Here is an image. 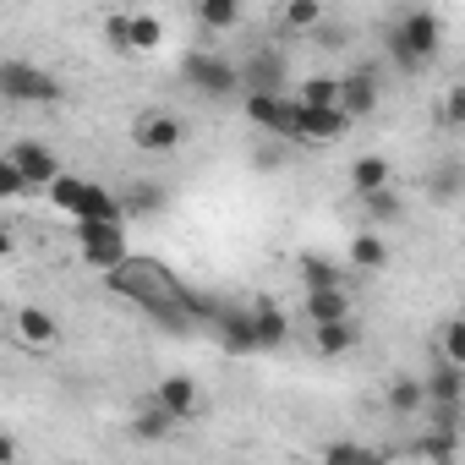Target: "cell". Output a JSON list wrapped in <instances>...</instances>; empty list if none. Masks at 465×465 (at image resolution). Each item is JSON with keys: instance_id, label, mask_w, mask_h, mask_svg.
<instances>
[{"instance_id": "ffe728a7", "label": "cell", "mask_w": 465, "mask_h": 465, "mask_svg": "<svg viewBox=\"0 0 465 465\" xmlns=\"http://www.w3.org/2000/svg\"><path fill=\"white\" fill-rule=\"evenodd\" d=\"M121 203H126V219H148V213H159L170 203V186L164 181H132L121 192Z\"/></svg>"}, {"instance_id": "74e56055", "label": "cell", "mask_w": 465, "mask_h": 465, "mask_svg": "<svg viewBox=\"0 0 465 465\" xmlns=\"http://www.w3.org/2000/svg\"><path fill=\"white\" fill-rule=\"evenodd\" d=\"M285 148H291V143L280 137V143H269V148H258V153H252V164H258V170H280V164H285Z\"/></svg>"}, {"instance_id": "e575fe53", "label": "cell", "mask_w": 465, "mask_h": 465, "mask_svg": "<svg viewBox=\"0 0 465 465\" xmlns=\"http://www.w3.org/2000/svg\"><path fill=\"white\" fill-rule=\"evenodd\" d=\"M28 186H34V181H28V175H23V164L6 153V159H0V197H6V203H17Z\"/></svg>"}, {"instance_id": "484cf974", "label": "cell", "mask_w": 465, "mask_h": 465, "mask_svg": "<svg viewBox=\"0 0 465 465\" xmlns=\"http://www.w3.org/2000/svg\"><path fill=\"white\" fill-rule=\"evenodd\" d=\"M323 23V0H285L280 6V28L285 34H312Z\"/></svg>"}, {"instance_id": "8d00e7d4", "label": "cell", "mask_w": 465, "mask_h": 465, "mask_svg": "<svg viewBox=\"0 0 465 465\" xmlns=\"http://www.w3.org/2000/svg\"><path fill=\"white\" fill-rule=\"evenodd\" d=\"M318 454H323V460H378V454H372V449H361L356 438H334V443H323Z\"/></svg>"}, {"instance_id": "83f0119b", "label": "cell", "mask_w": 465, "mask_h": 465, "mask_svg": "<svg viewBox=\"0 0 465 465\" xmlns=\"http://www.w3.org/2000/svg\"><path fill=\"white\" fill-rule=\"evenodd\" d=\"M361 208H367V219H372V224H400V213H405V203H400V192H394V186L367 192V197H361Z\"/></svg>"}, {"instance_id": "836d02e7", "label": "cell", "mask_w": 465, "mask_h": 465, "mask_svg": "<svg viewBox=\"0 0 465 465\" xmlns=\"http://www.w3.org/2000/svg\"><path fill=\"white\" fill-rule=\"evenodd\" d=\"M411 454H427V460H454V454H460V438H454V432H443V427H432V432H427Z\"/></svg>"}, {"instance_id": "d6a6232c", "label": "cell", "mask_w": 465, "mask_h": 465, "mask_svg": "<svg viewBox=\"0 0 465 465\" xmlns=\"http://www.w3.org/2000/svg\"><path fill=\"white\" fill-rule=\"evenodd\" d=\"M132 45H137V55L143 50H159L164 45V23L148 17V12H132Z\"/></svg>"}, {"instance_id": "cb8c5ba5", "label": "cell", "mask_w": 465, "mask_h": 465, "mask_svg": "<svg viewBox=\"0 0 465 465\" xmlns=\"http://www.w3.org/2000/svg\"><path fill=\"white\" fill-rule=\"evenodd\" d=\"M460 192H465V164H460V159H443V164L427 175V197H432V203H460Z\"/></svg>"}, {"instance_id": "5b68a950", "label": "cell", "mask_w": 465, "mask_h": 465, "mask_svg": "<svg viewBox=\"0 0 465 465\" xmlns=\"http://www.w3.org/2000/svg\"><path fill=\"white\" fill-rule=\"evenodd\" d=\"M247 121L269 137H285V143H302V99H285V94H247Z\"/></svg>"}, {"instance_id": "8992f818", "label": "cell", "mask_w": 465, "mask_h": 465, "mask_svg": "<svg viewBox=\"0 0 465 465\" xmlns=\"http://www.w3.org/2000/svg\"><path fill=\"white\" fill-rule=\"evenodd\" d=\"M181 143H186V121L170 110H143L132 121V148H143V153H175Z\"/></svg>"}, {"instance_id": "d590c367", "label": "cell", "mask_w": 465, "mask_h": 465, "mask_svg": "<svg viewBox=\"0 0 465 465\" xmlns=\"http://www.w3.org/2000/svg\"><path fill=\"white\" fill-rule=\"evenodd\" d=\"M302 104H340V83H329V77H307Z\"/></svg>"}, {"instance_id": "1f68e13d", "label": "cell", "mask_w": 465, "mask_h": 465, "mask_svg": "<svg viewBox=\"0 0 465 465\" xmlns=\"http://www.w3.org/2000/svg\"><path fill=\"white\" fill-rule=\"evenodd\" d=\"M83 186H88V181H77V175H66V170H61V175L45 186V192H50V203H55L61 213H77V203H83Z\"/></svg>"}, {"instance_id": "2e32d148", "label": "cell", "mask_w": 465, "mask_h": 465, "mask_svg": "<svg viewBox=\"0 0 465 465\" xmlns=\"http://www.w3.org/2000/svg\"><path fill=\"white\" fill-rule=\"evenodd\" d=\"M361 340L356 318H329V323H312V351L318 356H351Z\"/></svg>"}, {"instance_id": "ac0fdd59", "label": "cell", "mask_w": 465, "mask_h": 465, "mask_svg": "<svg viewBox=\"0 0 465 465\" xmlns=\"http://www.w3.org/2000/svg\"><path fill=\"white\" fill-rule=\"evenodd\" d=\"M378 186H394V164H389L383 153H361V159H351V192L367 197V192H378Z\"/></svg>"}, {"instance_id": "603a6c76", "label": "cell", "mask_w": 465, "mask_h": 465, "mask_svg": "<svg viewBox=\"0 0 465 465\" xmlns=\"http://www.w3.org/2000/svg\"><path fill=\"white\" fill-rule=\"evenodd\" d=\"M351 269H361V274L389 269V242L378 236V230H361V236H351Z\"/></svg>"}, {"instance_id": "4fadbf2b", "label": "cell", "mask_w": 465, "mask_h": 465, "mask_svg": "<svg viewBox=\"0 0 465 465\" xmlns=\"http://www.w3.org/2000/svg\"><path fill=\"white\" fill-rule=\"evenodd\" d=\"M12 329H17V340H23L28 351H50V345L61 340V323H55V312H45V307H17Z\"/></svg>"}, {"instance_id": "7402d4cb", "label": "cell", "mask_w": 465, "mask_h": 465, "mask_svg": "<svg viewBox=\"0 0 465 465\" xmlns=\"http://www.w3.org/2000/svg\"><path fill=\"white\" fill-rule=\"evenodd\" d=\"M383 405H389L400 421L416 416V411H427V378H394L389 394H383Z\"/></svg>"}, {"instance_id": "8fae6325", "label": "cell", "mask_w": 465, "mask_h": 465, "mask_svg": "<svg viewBox=\"0 0 465 465\" xmlns=\"http://www.w3.org/2000/svg\"><path fill=\"white\" fill-rule=\"evenodd\" d=\"M280 77H285V55H280V50H252V55L242 61L247 94H280Z\"/></svg>"}, {"instance_id": "3957f363", "label": "cell", "mask_w": 465, "mask_h": 465, "mask_svg": "<svg viewBox=\"0 0 465 465\" xmlns=\"http://www.w3.org/2000/svg\"><path fill=\"white\" fill-rule=\"evenodd\" d=\"M181 83H186V88H197L203 99H224V94L247 88V83H242V61L213 55V50H192V55L181 61Z\"/></svg>"}, {"instance_id": "44dd1931", "label": "cell", "mask_w": 465, "mask_h": 465, "mask_svg": "<svg viewBox=\"0 0 465 465\" xmlns=\"http://www.w3.org/2000/svg\"><path fill=\"white\" fill-rule=\"evenodd\" d=\"M72 219H126V203H121L110 186L88 181V186H83V203H77V213H72Z\"/></svg>"}, {"instance_id": "f546056e", "label": "cell", "mask_w": 465, "mask_h": 465, "mask_svg": "<svg viewBox=\"0 0 465 465\" xmlns=\"http://www.w3.org/2000/svg\"><path fill=\"white\" fill-rule=\"evenodd\" d=\"M438 356H449V361H460V367H465V312L438 323Z\"/></svg>"}, {"instance_id": "5bb4252c", "label": "cell", "mask_w": 465, "mask_h": 465, "mask_svg": "<svg viewBox=\"0 0 465 465\" xmlns=\"http://www.w3.org/2000/svg\"><path fill=\"white\" fill-rule=\"evenodd\" d=\"M427 405H465V367L438 356L427 372Z\"/></svg>"}, {"instance_id": "6da1fadb", "label": "cell", "mask_w": 465, "mask_h": 465, "mask_svg": "<svg viewBox=\"0 0 465 465\" xmlns=\"http://www.w3.org/2000/svg\"><path fill=\"white\" fill-rule=\"evenodd\" d=\"M383 50H389V61L405 72V77H416V72H427L432 61H438V50H443V17L432 12V6H416V12H405L389 34H383Z\"/></svg>"}, {"instance_id": "9a60e30c", "label": "cell", "mask_w": 465, "mask_h": 465, "mask_svg": "<svg viewBox=\"0 0 465 465\" xmlns=\"http://www.w3.org/2000/svg\"><path fill=\"white\" fill-rule=\"evenodd\" d=\"M302 302H307V329L329 323V318H351V291L345 285H312V291H302Z\"/></svg>"}, {"instance_id": "7a4b0ae2", "label": "cell", "mask_w": 465, "mask_h": 465, "mask_svg": "<svg viewBox=\"0 0 465 465\" xmlns=\"http://www.w3.org/2000/svg\"><path fill=\"white\" fill-rule=\"evenodd\" d=\"M77 252L88 269H121L132 258L126 247V219H77Z\"/></svg>"}, {"instance_id": "30bf717a", "label": "cell", "mask_w": 465, "mask_h": 465, "mask_svg": "<svg viewBox=\"0 0 465 465\" xmlns=\"http://www.w3.org/2000/svg\"><path fill=\"white\" fill-rule=\"evenodd\" d=\"M153 400L175 416V421H192L197 411H203V394H197V378H186V372H170V378H159V389H153Z\"/></svg>"}, {"instance_id": "52a82bcc", "label": "cell", "mask_w": 465, "mask_h": 465, "mask_svg": "<svg viewBox=\"0 0 465 465\" xmlns=\"http://www.w3.org/2000/svg\"><path fill=\"white\" fill-rule=\"evenodd\" d=\"M378 99H383V77H378L372 61H361V66H351V72L340 77V104H345L351 121H367V115L378 110Z\"/></svg>"}, {"instance_id": "d4e9b609", "label": "cell", "mask_w": 465, "mask_h": 465, "mask_svg": "<svg viewBox=\"0 0 465 465\" xmlns=\"http://www.w3.org/2000/svg\"><path fill=\"white\" fill-rule=\"evenodd\" d=\"M296 274H302V285H307V291H312V285H345V280H351V269H345V263L318 258V252H307V258L296 263Z\"/></svg>"}, {"instance_id": "7c38bea8", "label": "cell", "mask_w": 465, "mask_h": 465, "mask_svg": "<svg viewBox=\"0 0 465 465\" xmlns=\"http://www.w3.org/2000/svg\"><path fill=\"white\" fill-rule=\"evenodd\" d=\"M351 126L345 104H302V143H334Z\"/></svg>"}, {"instance_id": "9c48e42d", "label": "cell", "mask_w": 465, "mask_h": 465, "mask_svg": "<svg viewBox=\"0 0 465 465\" xmlns=\"http://www.w3.org/2000/svg\"><path fill=\"white\" fill-rule=\"evenodd\" d=\"M6 153L23 164V175H28L34 186H50V181L61 175V159H55V148H50V143H39V137H23V143H12Z\"/></svg>"}, {"instance_id": "4dcf8cb0", "label": "cell", "mask_w": 465, "mask_h": 465, "mask_svg": "<svg viewBox=\"0 0 465 465\" xmlns=\"http://www.w3.org/2000/svg\"><path fill=\"white\" fill-rule=\"evenodd\" d=\"M104 45L115 55H137V45H132V12H110L104 17Z\"/></svg>"}, {"instance_id": "e0dca14e", "label": "cell", "mask_w": 465, "mask_h": 465, "mask_svg": "<svg viewBox=\"0 0 465 465\" xmlns=\"http://www.w3.org/2000/svg\"><path fill=\"white\" fill-rule=\"evenodd\" d=\"M175 427H181V421H175V416H170V411H164L159 400L137 405V411H132V421H126V432H132L137 443H159V438H170Z\"/></svg>"}, {"instance_id": "ba28073f", "label": "cell", "mask_w": 465, "mask_h": 465, "mask_svg": "<svg viewBox=\"0 0 465 465\" xmlns=\"http://www.w3.org/2000/svg\"><path fill=\"white\" fill-rule=\"evenodd\" d=\"M213 334H219V345H224L230 356H258V351H263V345H258V318H252V307L242 312V307H224V302H219Z\"/></svg>"}, {"instance_id": "4316f807", "label": "cell", "mask_w": 465, "mask_h": 465, "mask_svg": "<svg viewBox=\"0 0 465 465\" xmlns=\"http://www.w3.org/2000/svg\"><path fill=\"white\" fill-rule=\"evenodd\" d=\"M197 23L224 34V28H236L242 23V0H197Z\"/></svg>"}, {"instance_id": "f1b7e54d", "label": "cell", "mask_w": 465, "mask_h": 465, "mask_svg": "<svg viewBox=\"0 0 465 465\" xmlns=\"http://www.w3.org/2000/svg\"><path fill=\"white\" fill-rule=\"evenodd\" d=\"M432 115H438V126L465 132V83H449V88H443V99L432 104Z\"/></svg>"}, {"instance_id": "d6986e66", "label": "cell", "mask_w": 465, "mask_h": 465, "mask_svg": "<svg viewBox=\"0 0 465 465\" xmlns=\"http://www.w3.org/2000/svg\"><path fill=\"white\" fill-rule=\"evenodd\" d=\"M252 318H258V345L263 351H280L285 340H291V318H285V307L280 302H252Z\"/></svg>"}, {"instance_id": "277c9868", "label": "cell", "mask_w": 465, "mask_h": 465, "mask_svg": "<svg viewBox=\"0 0 465 465\" xmlns=\"http://www.w3.org/2000/svg\"><path fill=\"white\" fill-rule=\"evenodd\" d=\"M0 94L12 104H61V83L34 61H6L0 66Z\"/></svg>"}]
</instances>
